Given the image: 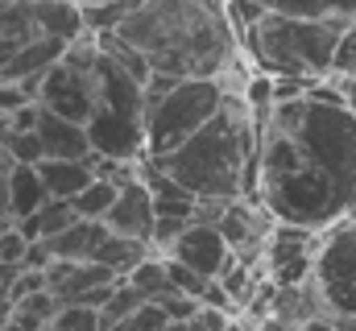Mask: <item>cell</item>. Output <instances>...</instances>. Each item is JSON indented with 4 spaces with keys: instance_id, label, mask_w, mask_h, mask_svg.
<instances>
[{
    "instance_id": "cell-29",
    "label": "cell",
    "mask_w": 356,
    "mask_h": 331,
    "mask_svg": "<svg viewBox=\"0 0 356 331\" xmlns=\"http://www.w3.org/2000/svg\"><path fill=\"white\" fill-rule=\"evenodd\" d=\"M54 257H50V248L46 241H25V252H21V269H46Z\"/></svg>"
},
{
    "instance_id": "cell-24",
    "label": "cell",
    "mask_w": 356,
    "mask_h": 331,
    "mask_svg": "<svg viewBox=\"0 0 356 331\" xmlns=\"http://www.w3.org/2000/svg\"><path fill=\"white\" fill-rule=\"evenodd\" d=\"M0 141H4V158H8V162H29L33 166L42 158V145H38V133H33V129H8Z\"/></svg>"
},
{
    "instance_id": "cell-2",
    "label": "cell",
    "mask_w": 356,
    "mask_h": 331,
    "mask_svg": "<svg viewBox=\"0 0 356 331\" xmlns=\"http://www.w3.org/2000/svg\"><path fill=\"white\" fill-rule=\"evenodd\" d=\"M253 158H257V116L236 87L224 91L220 108L170 154L149 158L195 199H241L253 195Z\"/></svg>"
},
{
    "instance_id": "cell-34",
    "label": "cell",
    "mask_w": 356,
    "mask_h": 331,
    "mask_svg": "<svg viewBox=\"0 0 356 331\" xmlns=\"http://www.w3.org/2000/svg\"><path fill=\"white\" fill-rule=\"evenodd\" d=\"M79 8H91V4H108V0H75Z\"/></svg>"
},
{
    "instance_id": "cell-30",
    "label": "cell",
    "mask_w": 356,
    "mask_h": 331,
    "mask_svg": "<svg viewBox=\"0 0 356 331\" xmlns=\"http://www.w3.org/2000/svg\"><path fill=\"white\" fill-rule=\"evenodd\" d=\"M332 311H340V315H356V277L348 282V286H340L332 298H327V315Z\"/></svg>"
},
{
    "instance_id": "cell-16",
    "label": "cell",
    "mask_w": 356,
    "mask_h": 331,
    "mask_svg": "<svg viewBox=\"0 0 356 331\" xmlns=\"http://www.w3.org/2000/svg\"><path fill=\"white\" fill-rule=\"evenodd\" d=\"M124 282H129V286H137L149 302H154V298H162V294L170 290V282H166V257L149 248V252H145V257L124 273Z\"/></svg>"
},
{
    "instance_id": "cell-21",
    "label": "cell",
    "mask_w": 356,
    "mask_h": 331,
    "mask_svg": "<svg viewBox=\"0 0 356 331\" xmlns=\"http://www.w3.org/2000/svg\"><path fill=\"white\" fill-rule=\"evenodd\" d=\"M141 302H149V298H145V294H141L137 286H129V282L120 277V282L112 286V294H108V302L99 307V319H104V328H112L116 319H124V315H129V311H137Z\"/></svg>"
},
{
    "instance_id": "cell-22",
    "label": "cell",
    "mask_w": 356,
    "mask_h": 331,
    "mask_svg": "<svg viewBox=\"0 0 356 331\" xmlns=\"http://www.w3.org/2000/svg\"><path fill=\"white\" fill-rule=\"evenodd\" d=\"M71 220H75V207H71V199H46V203L33 211V224H38V241H46V236L63 232Z\"/></svg>"
},
{
    "instance_id": "cell-9",
    "label": "cell",
    "mask_w": 356,
    "mask_h": 331,
    "mask_svg": "<svg viewBox=\"0 0 356 331\" xmlns=\"http://www.w3.org/2000/svg\"><path fill=\"white\" fill-rule=\"evenodd\" d=\"M63 46H67V42H58V38L33 33L29 42H21L17 50H8V54L0 58V79H8V83L42 79V75H46V71H50V67L58 63Z\"/></svg>"
},
{
    "instance_id": "cell-4",
    "label": "cell",
    "mask_w": 356,
    "mask_h": 331,
    "mask_svg": "<svg viewBox=\"0 0 356 331\" xmlns=\"http://www.w3.org/2000/svg\"><path fill=\"white\" fill-rule=\"evenodd\" d=\"M228 79H175L166 91L145 99V137L141 158H162L186 141L224 99Z\"/></svg>"
},
{
    "instance_id": "cell-7",
    "label": "cell",
    "mask_w": 356,
    "mask_h": 331,
    "mask_svg": "<svg viewBox=\"0 0 356 331\" xmlns=\"http://www.w3.org/2000/svg\"><path fill=\"white\" fill-rule=\"evenodd\" d=\"M104 228L149 245V232H154V203H149V191H145L141 174H137L133 182L116 186V199H112V207L104 211Z\"/></svg>"
},
{
    "instance_id": "cell-25",
    "label": "cell",
    "mask_w": 356,
    "mask_h": 331,
    "mask_svg": "<svg viewBox=\"0 0 356 331\" xmlns=\"http://www.w3.org/2000/svg\"><path fill=\"white\" fill-rule=\"evenodd\" d=\"M166 315H162V307L158 302H141L137 311H129L124 319H116L108 331H166Z\"/></svg>"
},
{
    "instance_id": "cell-15",
    "label": "cell",
    "mask_w": 356,
    "mask_h": 331,
    "mask_svg": "<svg viewBox=\"0 0 356 331\" xmlns=\"http://www.w3.org/2000/svg\"><path fill=\"white\" fill-rule=\"evenodd\" d=\"M269 13H290V17H336V21H353L356 0H257Z\"/></svg>"
},
{
    "instance_id": "cell-32",
    "label": "cell",
    "mask_w": 356,
    "mask_h": 331,
    "mask_svg": "<svg viewBox=\"0 0 356 331\" xmlns=\"http://www.w3.org/2000/svg\"><path fill=\"white\" fill-rule=\"evenodd\" d=\"M0 220H13L8 216V166H0Z\"/></svg>"
},
{
    "instance_id": "cell-33",
    "label": "cell",
    "mask_w": 356,
    "mask_h": 331,
    "mask_svg": "<svg viewBox=\"0 0 356 331\" xmlns=\"http://www.w3.org/2000/svg\"><path fill=\"white\" fill-rule=\"evenodd\" d=\"M340 99L348 104V112L356 116V75H348V79L340 83Z\"/></svg>"
},
{
    "instance_id": "cell-27",
    "label": "cell",
    "mask_w": 356,
    "mask_h": 331,
    "mask_svg": "<svg viewBox=\"0 0 356 331\" xmlns=\"http://www.w3.org/2000/svg\"><path fill=\"white\" fill-rule=\"evenodd\" d=\"M158 307H162V315L170 319V323H186L195 311H199V298L195 294H182V290H166L162 298H154Z\"/></svg>"
},
{
    "instance_id": "cell-10",
    "label": "cell",
    "mask_w": 356,
    "mask_h": 331,
    "mask_svg": "<svg viewBox=\"0 0 356 331\" xmlns=\"http://www.w3.org/2000/svg\"><path fill=\"white\" fill-rule=\"evenodd\" d=\"M25 8H29L33 29L46 33V38L71 42V38H79V33L88 29V25H83V8H79L75 0H29Z\"/></svg>"
},
{
    "instance_id": "cell-36",
    "label": "cell",
    "mask_w": 356,
    "mask_h": 331,
    "mask_svg": "<svg viewBox=\"0 0 356 331\" xmlns=\"http://www.w3.org/2000/svg\"><path fill=\"white\" fill-rule=\"evenodd\" d=\"M17 4H29V0H17Z\"/></svg>"
},
{
    "instance_id": "cell-26",
    "label": "cell",
    "mask_w": 356,
    "mask_h": 331,
    "mask_svg": "<svg viewBox=\"0 0 356 331\" xmlns=\"http://www.w3.org/2000/svg\"><path fill=\"white\" fill-rule=\"evenodd\" d=\"M166 257V252H162ZM166 282H170V290H182V294H203V286H207V277L203 273H195L191 265H182V261H175V257H166Z\"/></svg>"
},
{
    "instance_id": "cell-23",
    "label": "cell",
    "mask_w": 356,
    "mask_h": 331,
    "mask_svg": "<svg viewBox=\"0 0 356 331\" xmlns=\"http://www.w3.org/2000/svg\"><path fill=\"white\" fill-rule=\"evenodd\" d=\"M327 75H336V79L356 75V17L353 21H344V29H340V38H336V50H332V67H327Z\"/></svg>"
},
{
    "instance_id": "cell-28",
    "label": "cell",
    "mask_w": 356,
    "mask_h": 331,
    "mask_svg": "<svg viewBox=\"0 0 356 331\" xmlns=\"http://www.w3.org/2000/svg\"><path fill=\"white\" fill-rule=\"evenodd\" d=\"M25 104H33V95H29L21 83L0 79V112H4V116H13V112H17V108H25Z\"/></svg>"
},
{
    "instance_id": "cell-12",
    "label": "cell",
    "mask_w": 356,
    "mask_h": 331,
    "mask_svg": "<svg viewBox=\"0 0 356 331\" xmlns=\"http://www.w3.org/2000/svg\"><path fill=\"white\" fill-rule=\"evenodd\" d=\"M104 236H108L104 220H79L75 216L63 232L46 236V248H50V257H63V261H88Z\"/></svg>"
},
{
    "instance_id": "cell-19",
    "label": "cell",
    "mask_w": 356,
    "mask_h": 331,
    "mask_svg": "<svg viewBox=\"0 0 356 331\" xmlns=\"http://www.w3.org/2000/svg\"><path fill=\"white\" fill-rule=\"evenodd\" d=\"M216 282H220V286H224V294L236 302V311H245V302H249V298H253V290H257V286H253V269H249L245 261H236V257H228V265L216 273Z\"/></svg>"
},
{
    "instance_id": "cell-37",
    "label": "cell",
    "mask_w": 356,
    "mask_h": 331,
    "mask_svg": "<svg viewBox=\"0 0 356 331\" xmlns=\"http://www.w3.org/2000/svg\"><path fill=\"white\" fill-rule=\"evenodd\" d=\"M166 331H175V328H170V323H166Z\"/></svg>"
},
{
    "instance_id": "cell-5",
    "label": "cell",
    "mask_w": 356,
    "mask_h": 331,
    "mask_svg": "<svg viewBox=\"0 0 356 331\" xmlns=\"http://www.w3.org/2000/svg\"><path fill=\"white\" fill-rule=\"evenodd\" d=\"M46 290L58 298V302H83V307H104L108 302V294H112V286L120 282L108 265H99V261H63V257H54L46 269Z\"/></svg>"
},
{
    "instance_id": "cell-31",
    "label": "cell",
    "mask_w": 356,
    "mask_h": 331,
    "mask_svg": "<svg viewBox=\"0 0 356 331\" xmlns=\"http://www.w3.org/2000/svg\"><path fill=\"white\" fill-rule=\"evenodd\" d=\"M290 331H336V323H332L327 315H311V319H302V323H294Z\"/></svg>"
},
{
    "instance_id": "cell-3",
    "label": "cell",
    "mask_w": 356,
    "mask_h": 331,
    "mask_svg": "<svg viewBox=\"0 0 356 331\" xmlns=\"http://www.w3.org/2000/svg\"><path fill=\"white\" fill-rule=\"evenodd\" d=\"M344 21L336 17H290V13H261L245 25V46L253 63L273 79H323L332 67V50Z\"/></svg>"
},
{
    "instance_id": "cell-17",
    "label": "cell",
    "mask_w": 356,
    "mask_h": 331,
    "mask_svg": "<svg viewBox=\"0 0 356 331\" xmlns=\"http://www.w3.org/2000/svg\"><path fill=\"white\" fill-rule=\"evenodd\" d=\"M38 29H33V21H29V8L25 4H17V0H0V58L8 54V50H17L21 42H29Z\"/></svg>"
},
{
    "instance_id": "cell-1",
    "label": "cell",
    "mask_w": 356,
    "mask_h": 331,
    "mask_svg": "<svg viewBox=\"0 0 356 331\" xmlns=\"http://www.w3.org/2000/svg\"><path fill=\"white\" fill-rule=\"evenodd\" d=\"M112 33L162 79H228L241 54L228 0H133Z\"/></svg>"
},
{
    "instance_id": "cell-35",
    "label": "cell",
    "mask_w": 356,
    "mask_h": 331,
    "mask_svg": "<svg viewBox=\"0 0 356 331\" xmlns=\"http://www.w3.org/2000/svg\"><path fill=\"white\" fill-rule=\"evenodd\" d=\"M224 331H245V328H241V323H236V319H228V328H224Z\"/></svg>"
},
{
    "instance_id": "cell-6",
    "label": "cell",
    "mask_w": 356,
    "mask_h": 331,
    "mask_svg": "<svg viewBox=\"0 0 356 331\" xmlns=\"http://www.w3.org/2000/svg\"><path fill=\"white\" fill-rule=\"evenodd\" d=\"M166 257H175V261H182V265H191V269L203 273V277H216V273L228 265L232 248H228V241L220 236L216 224L186 220V228L175 236V245L166 248Z\"/></svg>"
},
{
    "instance_id": "cell-20",
    "label": "cell",
    "mask_w": 356,
    "mask_h": 331,
    "mask_svg": "<svg viewBox=\"0 0 356 331\" xmlns=\"http://www.w3.org/2000/svg\"><path fill=\"white\" fill-rule=\"evenodd\" d=\"M50 328L54 331H108L104 319H99V311L95 307H83V302H58Z\"/></svg>"
},
{
    "instance_id": "cell-8",
    "label": "cell",
    "mask_w": 356,
    "mask_h": 331,
    "mask_svg": "<svg viewBox=\"0 0 356 331\" xmlns=\"http://www.w3.org/2000/svg\"><path fill=\"white\" fill-rule=\"evenodd\" d=\"M33 133H38L42 158H91V141L83 133V124L67 120V116H58V112H50L42 104H38V116H33Z\"/></svg>"
},
{
    "instance_id": "cell-14",
    "label": "cell",
    "mask_w": 356,
    "mask_h": 331,
    "mask_svg": "<svg viewBox=\"0 0 356 331\" xmlns=\"http://www.w3.org/2000/svg\"><path fill=\"white\" fill-rule=\"evenodd\" d=\"M149 252V245L145 241H133V236H120V232H108L99 245H95V252H91V261H99V265H108L116 277H124L141 257Z\"/></svg>"
},
{
    "instance_id": "cell-13",
    "label": "cell",
    "mask_w": 356,
    "mask_h": 331,
    "mask_svg": "<svg viewBox=\"0 0 356 331\" xmlns=\"http://www.w3.org/2000/svg\"><path fill=\"white\" fill-rule=\"evenodd\" d=\"M46 186L38 178V170L29 162H8V216L21 220V216H33L42 203H46Z\"/></svg>"
},
{
    "instance_id": "cell-11",
    "label": "cell",
    "mask_w": 356,
    "mask_h": 331,
    "mask_svg": "<svg viewBox=\"0 0 356 331\" xmlns=\"http://www.w3.org/2000/svg\"><path fill=\"white\" fill-rule=\"evenodd\" d=\"M33 170H38V178H42L50 199H71L79 186L91 182L88 158H42V162H33Z\"/></svg>"
},
{
    "instance_id": "cell-18",
    "label": "cell",
    "mask_w": 356,
    "mask_h": 331,
    "mask_svg": "<svg viewBox=\"0 0 356 331\" xmlns=\"http://www.w3.org/2000/svg\"><path fill=\"white\" fill-rule=\"evenodd\" d=\"M112 199H116V182L91 174L88 186H79V191L71 195V207H75L79 220H104V211L112 207Z\"/></svg>"
}]
</instances>
